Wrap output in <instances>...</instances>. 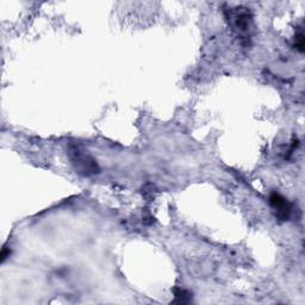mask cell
I'll return each mask as SVG.
<instances>
[{"instance_id":"cell-1","label":"cell","mask_w":305,"mask_h":305,"mask_svg":"<svg viewBox=\"0 0 305 305\" xmlns=\"http://www.w3.org/2000/svg\"><path fill=\"white\" fill-rule=\"evenodd\" d=\"M69 158L78 173L85 177H91L99 173V166L96 160L77 144H72L69 147Z\"/></svg>"},{"instance_id":"cell-2","label":"cell","mask_w":305,"mask_h":305,"mask_svg":"<svg viewBox=\"0 0 305 305\" xmlns=\"http://www.w3.org/2000/svg\"><path fill=\"white\" fill-rule=\"evenodd\" d=\"M270 204L279 221H288L292 214V205L280 193L273 192L270 196Z\"/></svg>"},{"instance_id":"cell-3","label":"cell","mask_w":305,"mask_h":305,"mask_svg":"<svg viewBox=\"0 0 305 305\" xmlns=\"http://www.w3.org/2000/svg\"><path fill=\"white\" fill-rule=\"evenodd\" d=\"M229 18L233 21L234 27L240 32H248L252 29L253 17L249 9H237Z\"/></svg>"},{"instance_id":"cell-4","label":"cell","mask_w":305,"mask_h":305,"mask_svg":"<svg viewBox=\"0 0 305 305\" xmlns=\"http://www.w3.org/2000/svg\"><path fill=\"white\" fill-rule=\"evenodd\" d=\"M174 299L173 303L177 304H188L192 302V293L187 291V290L176 288L173 290Z\"/></svg>"},{"instance_id":"cell-5","label":"cell","mask_w":305,"mask_h":305,"mask_svg":"<svg viewBox=\"0 0 305 305\" xmlns=\"http://www.w3.org/2000/svg\"><path fill=\"white\" fill-rule=\"evenodd\" d=\"M295 47L300 51V53H303V51H304V35L302 32L298 33V35L296 36Z\"/></svg>"},{"instance_id":"cell-6","label":"cell","mask_w":305,"mask_h":305,"mask_svg":"<svg viewBox=\"0 0 305 305\" xmlns=\"http://www.w3.org/2000/svg\"><path fill=\"white\" fill-rule=\"evenodd\" d=\"M10 254H11L10 248H7L6 245H4V247H3V251H2V262L5 261V260L10 256Z\"/></svg>"}]
</instances>
